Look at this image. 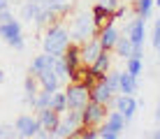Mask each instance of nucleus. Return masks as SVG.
Masks as SVG:
<instances>
[{
    "instance_id": "f257e3e1",
    "label": "nucleus",
    "mask_w": 160,
    "mask_h": 139,
    "mask_svg": "<svg viewBox=\"0 0 160 139\" xmlns=\"http://www.w3.org/2000/svg\"><path fill=\"white\" fill-rule=\"evenodd\" d=\"M72 42V35L63 23H49L44 28V37H42V49L51 56H63V51L68 49V44Z\"/></svg>"
},
{
    "instance_id": "f03ea898",
    "label": "nucleus",
    "mask_w": 160,
    "mask_h": 139,
    "mask_svg": "<svg viewBox=\"0 0 160 139\" xmlns=\"http://www.w3.org/2000/svg\"><path fill=\"white\" fill-rule=\"evenodd\" d=\"M70 35L74 37V42H86L91 37L98 35V28H95V21H93V14L91 12H79L72 21V32Z\"/></svg>"
},
{
    "instance_id": "7ed1b4c3",
    "label": "nucleus",
    "mask_w": 160,
    "mask_h": 139,
    "mask_svg": "<svg viewBox=\"0 0 160 139\" xmlns=\"http://www.w3.org/2000/svg\"><path fill=\"white\" fill-rule=\"evenodd\" d=\"M0 37H2V42L7 44V47L16 49V51H21V49L26 47V40H23V28H21V21H5V23H0Z\"/></svg>"
},
{
    "instance_id": "20e7f679",
    "label": "nucleus",
    "mask_w": 160,
    "mask_h": 139,
    "mask_svg": "<svg viewBox=\"0 0 160 139\" xmlns=\"http://www.w3.org/2000/svg\"><path fill=\"white\" fill-rule=\"evenodd\" d=\"M107 118V104L88 100L86 107L81 109V125L84 127H100Z\"/></svg>"
},
{
    "instance_id": "39448f33",
    "label": "nucleus",
    "mask_w": 160,
    "mask_h": 139,
    "mask_svg": "<svg viewBox=\"0 0 160 139\" xmlns=\"http://www.w3.org/2000/svg\"><path fill=\"white\" fill-rule=\"evenodd\" d=\"M65 97H68V109H84L88 97V86L81 81H70V86L65 88Z\"/></svg>"
},
{
    "instance_id": "423d86ee",
    "label": "nucleus",
    "mask_w": 160,
    "mask_h": 139,
    "mask_svg": "<svg viewBox=\"0 0 160 139\" xmlns=\"http://www.w3.org/2000/svg\"><path fill=\"white\" fill-rule=\"evenodd\" d=\"M112 109H118L121 114H123V118L130 121L135 118L137 109H139V100H137V95H125V93H116L114 95V102H112Z\"/></svg>"
},
{
    "instance_id": "0eeeda50",
    "label": "nucleus",
    "mask_w": 160,
    "mask_h": 139,
    "mask_svg": "<svg viewBox=\"0 0 160 139\" xmlns=\"http://www.w3.org/2000/svg\"><path fill=\"white\" fill-rule=\"evenodd\" d=\"M114 95H116V93H114L112 88L107 86V81H104V79H95V81L91 83V86H88V97H91V100H95V102L107 104V109L112 107Z\"/></svg>"
},
{
    "instance_id": "6e6552de",
    "label": "nucleus",
    "mask_w": 160,
    "mask_h": 139,
    "mask_svg": "<svg viewBox=\"0 0 160 139\" xmlns=\"http://www.w3.org/2000/svg\"><path fill=\"white\" fill-rule=\"evenodd\" d=\"M16 135L19 137H26V139H30V137H37V132L42 130V125H40V121H37V116H30V114H21L19 118H16Z\"/></svg>"
},
{
    "instance_id": "1a4fd4ad",
    "label": "nucleus",
    "mask_w": 160,
    "mask_h": 139,
    "mask_svg": "<svg viewBox=\"0 0 160 139\" xmlns=\"http://www.w3.org/2000/svg\"><path fill=\"white\" fill-rule=\"evenodd\" d=\"M109 70H112V51L102 49V51L98 53V58L88 65V72H91L95 79H102V77H107Z\"/></svg>"
},
{
    "instance_id": "9d476101",
    "label": "nucleus",
    "mask_w": 160,
    "mask_h": 139,
    "mask_svg": "<svg viewBox=\"0 0 160 139\" xmlns=\"http://www.w3.org/2000/svg\"><path fill=\"white\" fill-rule=\"evenodd\" d=\"M123 35H128L132 44H144V37H146V21L139 19V16L130 19L128 23H125Z\"/></svg>"
},
{
    "instance_id": "9b49d317",
    "label": "nucleus",
    "mask_w": 160,
    "mask_h": 139,
    "mask_svg": "<svg viewBox=\"0 0 160 139\" xmlns=\"http://www.w3.org/2000/svg\"><path fill=\"white\" fill-rule=\"evenodd\" d=\"M118 35H121V30L116 28V21H112V23H107L104 28H100L95 37H98V42H100V47H102V49L112 51L114 44H116V40H118Z\"/></svg>"
},
{
    "instance_id": "f8f14e48",
    "label": "nucleus",
    "mask_w": 160,
    "mask_h": 139,
    "mask_svg": "<svg viewBox=\"0 0 160 139\" xmlns=\"http://www.w3.org/2000/svg\"><path fill=\"white\" fill-rule=\"evenodd\" d=\"M37 111V121H40V125H42V130H47L49 135L53 137V130H56V125H58V121H60V114L58 111H53L51 107H44V109H35Z\"/></svg>"
},
{
    "instance_id": "ddd939ff",
    "label": "nucleus",
    "mask_w": 160,
    "mask_h": 139,
    "mask_svg": "<svg viewBox=\"0 0 160 139\" xmlns=\"http://www.w3.org/2000/svg\"><path fill=\"white\" fill-rule=\"evenodd\" d=\"M125 125H130V123L123 118V114H121L118 109H112V111H107V118H104V123L100 127L107 130V132H116V135H121V132L125 130Z\"/></svg>"
},
{
    "instance_id": "4468645a",
    "label": "nucleus",
    "mask_w": 160,
    "mask_h": 139,
    "mask_svg": "<svg viewBox=\"0 0 160 139\" xmlns=\"http://www.w3.org/2000/svg\"><path fill=\"white\" fill-rule=\"evenodd\" d=\"M63 58H65V63H68L70 74H72L74 70H79L81 65H84V60H81V44L79 42H70L68 49L63 51Z\"/></svg>"
},
{
    "instance_id": "2eb2a0df",
    "label": "nucleus",
    "mask_w": 160,
    "mask_h": 139,
    "mask_svg": "<svg viewBox=\"0 0 160 139\" xmlns=\"http://www.w3.org/2000/svg\"><path fill=\"white\" fill-rule=\"evenodd\" d=\"M100 51H102V47L98 42V37H91V40L81 42V60H84V65H91Z\"/></svg>"
},
{
    "instance_id": "dca6fc26",
    "label": "nucleus",
    "mask_w": 160,
    "mask_h": 139,
    "mask_svg": "<svg viewBox=\"0 0 160 139\" xmlns=\"http://www.w3.org/2000/svg\"><path fill=\"white\" fill-rule=\"evenodd\" d=\"M40 91V81H37L35 74H28L23 79V104L28 107H35V95Z\"/></svg>"
},
{
    "instance_id": "f3484780",
    "label": "nucleus",
    "mask_w": 160,
    "mask_h": 139,
    "mask_svg": "<svg viewBox=\"0 0 160 139\" xmlns=\"http://www.w3.org/2000/svg\"><path fill=\"white\" fill-rule=\"evenodd\" d=\"M37 81H40V88H47V91H58L63 83H60V79H58V74L53 72V67H49V70H44V72H40L37 74Z\"/></svg>"
},
{
    "instance_id": "a211bd4d",
    "label": "nucleus",
    "mask_w": 160,
    "mask_h": 139,
    "mask_svg": "<svg viewBox=\"0 0 160 139\" xmlns=\"http://www.w3.org/2000/svg\"><path fill=\"white\" fill-rule=\"evenodd\" d=\"M139 91V79L137 77L128 74V72H121V79H118V93H125V95H137Z\"/></svg>"
},
{
    "instance_id": "6ab92c4d",
    "label": "nucleus",
    "mask_w": 160,
    "mask_h": 139,
    "mask_svg": "<svg viewBox=\"0 0 160 139\" xmlns=\"http://www.w3.org/2000/svg\"><path fill=\"white\" fill-rule=\"evenodd\" d=\"M53 60H56V56H51V53H40V56H35L32 58V63H30V74H40V72L44 70H49V67H53Z\"/></svg>"
},
{
    "instance_id": "aec40b11",
    "label": "nucleus",
    "mask_w": 160,
    "mask_h": 139,
    "mask_svg": "<svg viewBox=\"0 0 160 139\" xmlns=\"http://www.w3.org/2000/svg\"><path fill=\"white\" fill-rule=\"evenodd\" d=\"M91 14H93V21H95V28L100 30V28H104L107 23H112L114 21V14L109 12V9H104L102 5H93V9H91Z\"/></svg>"
},
{
    "instance_id": "412c9836",
    "label": "nucleus",
    "mask_w": 160,
    "mask_h": 139,
    "mask_svg": "<svg viewBox=\"0 0 160 139\" xmlns=\"http://www.w3.org/2000/svg\"><path fill=\"white\" fill-rule=\"evenodd\" d=\"M132 9H135V16L139 19H151L153 16V9H156V0H135L132 2Z\"/></svg>"
},
{
    "instance_id": "4be33fe9",
    "label": "nucleus",
    "mask_w": 160,
    "mask_h": 139,
    "mask_svg": "<svg viewBox=\"0 0 160 139\" xmlns=\"http://www.w3.org/2000/svg\"><path fill=\"white\" fill-rule=\"evenodd\" d=\"M114 53L118 56V58H130L132 56V42H130V37L128 35H123V32H121L118 35V40H116V44H114V49H112Z\"/></svg>"
},
{
    "instance_id": "5701e85b",
    "label": "nucleus",
    "mask_w": 160,
    "mask_h": 139,
    "mask_svg": "<svg viewBox=\"0 0 160 139\" xmlns=\"http://www.w3.org/2000/svg\"><path fill=\"white\" fill-rule=\"evenodd\" d=\"M70 2L72 0H40V5H44V7H49L56 16H63L70 12Z\"/></svg>"
},
{
    "instance_id": "b1692460",
    "label": "nucleus",
    "mask_w": 160,
    "mask_h": 139,
    "mask_svg": "<svg viewBox=\"0 0 160 139\" xmlns=\"http://www.w3.org/2000/svg\"><path fill=\"white\" fill-rule=\"evenodd\" d=\"M56 21H58V16L53 14L49 7H44V5H42V7H40V12H37V16H35V21H32V23H35L37 28H47L49 23H56Z\"/></svg>"
},
{
    "instance_id": "393cba45",
    "label": "nucleus",
    "mask_w": 160,
    "mask_h": 139,
    "mask_svg": "<svg viewBox=\"0 0 160 139\" xmlns=\"http://www.w3.org/2000/svg\"><path fill=\"white\" fill-rule=\"evenodd\" d=\"M40 7H42L40 0H26L23 7H21V19L28 21V23H32L35 16H37V12H40Z\"/></svg>"
},
{
    "instance_id": "a878e982",
    "label": "nucleus",
    "mask_w": 160,
    "mask_h": 139,
    "mask_svg": "<svg viewBox=\"0 0 160 139\" xmlns=\"http://www.w3.org/2000/svg\"><path fill=\"white\" fill-rule=\"evenodd\" d=\"M53 111H58V114H65L68 111V97H65V91H53L51 93V104H49Z\"/></svg>"
},
{
    "instance_id": "bb28decb",
    "label": "nucleus",
    "mask_w": 160,
    "mask_h": 139,
    "mask_svg": "<svg viewBox=\"0 0 160 139\" xmlns=\"http://www.w3.org/2000/svg\"><path fill=\"white\" fill-rule=\"evenodd\" d=\"M60 118L72 127V130H79L81 127V109H68L65 114H60Z\"/></svg>"
},
{
    "instance_id": "cd10ccee",
    "label": "nucleus",
    "mask_w": 160,
    "mask_h": 139,
    "mask_svg": "<svg viewBox=\"0 0 160 139\" xmlns=\"http://www.w3.org/2000/svg\"><path fill=\"white\" fill-rule=\"evenodd\" d=\"M125 72L139 79V77H142V72H144V63H142V58H135V56L125 58Z\"/></svg>"
},
{
    "instance_id": "c85d7f7f",
    "label": "nucleus",
    "mask_w": 160,
    "mask_h": 139,
    "mask_svg": "<svg viewBox=\"0 0 160 139\" xmlns=\"http://www.w3.org/2000/svg\"><path fill=\"white\" fill-rule=\"evenodd\" d=\"M53 72L58 74L60 83L70 81V70H68V63H65V58H63V56H56V60H53Z\"/></svg>"
},
{
    "instance_id": "c756f323",
    "label": "nucleus",
    "mask_w": 160,
    "mask_h": 139,
    "mask_svg": "<svg viewBox=\"0 0 160 139\" xmlns=\"http://www.w3.org/2000/svg\"><path fill=\"white\" fill-rule=\"evenodd\" d=\"M49 104H51V91L40 88L37 95H35V107H32V109H44V107H49Z\"/></svg>"
},
{
    "instance_id": "7c9ffc66",
    "label": "nucleus",
    "mask_w": 160,
    "mask_h": 139,
    "mask_svg": "<svg viewBox=\"0 0 160 139\" xmlns=\"http://www.w3.org/2000/svg\"><path fill=\"white\" fill-rule=\"evenodd\" d=\"M72 127H70L68 123H65L63 118L58 121V125H56V130H53V137H60V139H68V137H72Z\"/></svg>"
},
{
    "instance_id": "2f4dec72",
    "label": "nucleus",
    "mask_w": 160,
    "mask_h": 139,
    "mask_svg": "<svg viewBox=\"0 0 160 139\" xmlns=\"http://www.w3.org/2000/svg\"><path fill=\"white\" fill-rule=\"evenodd\" d=\"M12 137H16L14 125H0V139H12Z\"/></svg>"
},
{
    "instance_id": "473e14b6",
    "label": "nucleus",
    "mask_w": 160,
    "mask_h": 139,
    "mask_svg": "<svg viewBox=\"0 0 160 139\" xmlns=\"http://www.w3.org/2000/svg\"><path fill=\"white\" fill-rule=\"evenodd\" d=\"M160 42V19H156V23H153V32H151V44L153 47H158Z\"/></svg>"
},
{
    "instance_id": "72a5a7b5",
    "label": "nucleus",
    "mask_w": 160,
    "mask_h": 139,
    "mask_svg": "<svg viewBox=\"0 0 160 139\" xmlns=\"http://www.w3.org/2000/svg\"><path fill=\"white\" fill-rule=\"evenodd\" d=\"M98 5H102L104 9H109V12L114 14V9H116L118 5H121V0H98Z\"/></svg>"
},
{
    "instance_id": "f704fd0d",
    "label": "nucleus",
    "mask_w": 160,
    "mask_h": 139,
    "mask_svg": "<svg viewBox=\"0 0 160 139\" xmlns=\"http://www.w3.org/2000/svg\"><path fill=\"white\" fill-rule=\"evenodd\" d=\"M14 19V14H12V9H2V12H0V23H5V21H12Z\"/></svg>"
},
{
    "instance_id": "c9c22d12",
    "label": "nucleus",
    "mask_w": 160,
    "mask_h": 139,
    "mask_svg": "<svg viewBox=\"0 0 160 139\" xmlns=\"http://www.w3.org/2000/svg\"><path fill=\"white\" fill-rule=\"evenodd\" d=\"M153 118L160 123V102H158V107H156V111H153Z\"/></svg>"
},
{
    "instance_id": "e433bc0d",
    "label": "nucleus",
    "mask_w": 160,
    "mask_h": 139,
    "mask_svg": "<svg viewBox=\"0 0 160 139\" xmlns=\"http://www.w3.org/2000/svg\"><path fill=\"white\" fill-rule=\"evenodd\" d=\"M9 7V0H0V12H2V9H7Z\"/></svg>"
},
{
    "instance_id": "4c0bfd02",
    "label": "nucleus",
    "mask_w": 160,
    "mask_h": 139,
    "mask_svg": "<svg viewBox=\"0 0 160 139\" xmlns=\"http://www.w3.org/2000/svg\"><path fill=\"white\" fill-rule=\"evenodd\" d=\"M5 81V72H2V67H0V83Z\"/></svg>"
},
{
    "instance_id": "58836bf2",
    "label": "nucleus",
    "mask_w": 160,
    "mask_h": 139,
    "mask_svg": "<svg viewBox=\"0 0 160 139\" xmlns=\"http://www.w3.org/2000/svg\"><path fill=\"white\" fill-rule=\"evenodd\" d=\"M153 137H156V139H160V127H158L156 132H153Z\"/></svg>"
},
{
    "instance_id": "ea45409f",
    "label": "nucleus",
    "mask_w": 160,
    "mask_h": 139,
    "mask_svg": "<svg viewBox=\"0 0 160 139\" xmlns=\"http://www.w3.org/2000/svg\"><path fill=\"white\" fill-rule=\"evenodd\" d=\"M156 51H158V58H160V42H158V47H156Z\"/></svg>"
},
{
    "instance_id": "a19ab883",
    "label": "nucleus",
    "mask_w": 160,
    "mask_h": 139,
    "mask_svg": "<svg viewBox=\"0 0 160 139\" xmlns=\"http://www.w3.org/2000/svg\"><path fill=\"white\" fill-rule=\"evenodd\" d=\"M156 7H160V0H156Z\"/></svg>"
}]
</instances>
